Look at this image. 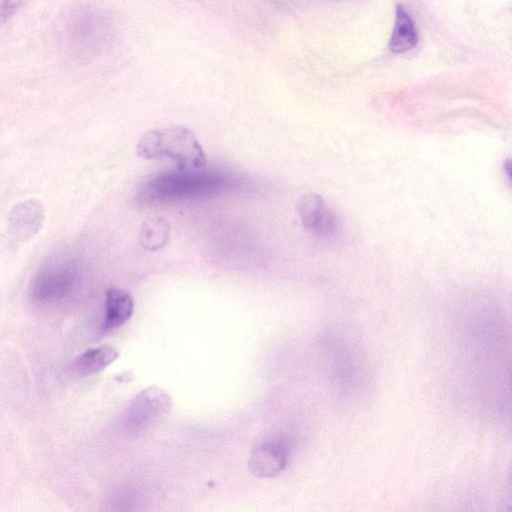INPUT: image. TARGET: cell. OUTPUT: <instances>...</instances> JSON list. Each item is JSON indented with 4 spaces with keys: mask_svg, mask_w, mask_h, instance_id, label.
Listing matches in <instances>:
<instances>
[{
    "mask_svg": "<svg viewBox=\"0 0 512 512\" xmlns=\"http://www.w3.org/2000/svg\"><path fill=\"white\" fill-rule=\"evenodd\" d=\"M302 226L313 236L328 240L340 230V221L324 199L316 193L302 195L296 204Z\"/></svg>",
    "mask_w": 512,
    "mask_h": 512,
    "instance_id": "6",
    "label": "cell"
},
{
    "mask_svg": "<svg viewBox=\"0 0 512 512\" xmlns=\"http://www.w3.org/2000/svg\"><path fill=\"white\" fill-rule=\"evenodd\" d=\"M119 356L116 348L102 345L87 349L73 362V370L81 376H89L104 370Z\"/></svg>",
    "mask_w": 512,
    "mask_h": 512,
    "instance_id": "10",
    "label": "cell"
},
{
    "mask_svg": "<svg viewBox=\"0 0 512 512\" xmlns=\"http://www.w3.org/2000/svg\"><path fill=\"white\" fill-rule=\"evenodd\" d=\"M80 276L78 262L69 257L48 261L33 277L30 298L38 304H52L63 300L76 287Z\"/></svg>",
    "mask_w": 512,
    "mask_h": 512,
    "instance_id": "4",
    "label": "cell"
},
{
    "mask_svg": "<svg viewBox=\"0 0 512 512\" xmlns=\"http://www.w3.org/2000/svg\"><path fill=\"white\" fill-rule=\"evenodd\" d=\"M45 209L37 199L17 203L11 210L8 223L12 236L19 241L34 237L42 228Z\"/></svg>",
    "mask_w": 512,
    "mask_h": 512,
    "instance_id": "7",
    "label": "cell"
},
{
    "mask_svg": "<svg viewBox=\"0 0 512 512\" xmlns=\"http://www.w3.org/2000/svg\"><path fill=\"white\" fill-rule=\"evenodd\" d=\"M171 408V397L158 386L140 391L128 406L125 424L128 430L139 432L160 421Z\"/></svg>",
    "mask_w": 512,
    "mask_h": 512,
    "instance_id": "5",
    "label": "cell"
},
{
    "mask_svg": "<svg viewBox=\"0 0 512 512\" xmlns=\"http://www.w3.org/2000/svg\"><path fill=\"white\" fill-rule=\"evenodd\" d=\"M136 151L144 159L168 157L175 161L178 170H199L206 164L196 135L182 126L146 132L138 141Z\"/></svg>",
    "mask_w": 512,
    "mask_h": 512,
    "instance_id": "2",
    "label": "cell"
},
{
    "mask_svg": "<svg viewBox=\"0 0 512 512\" xmlns=\"http://www.w3.org/2000/svg\"><path fill=\"white\" fill-rule=\"evenodd\" d=\"M417 44V33L414 23L402 5L396 7L394 29L389 42V48L394 53H404Z\"/></svg>",
    "mask_w": 512,
    "mask_h": 512,
    "instance_id": "11",
    "label": "cell"
},
{
    "mask_svg": "<svg viewBox=\"0 0 512 512\" xmlns=\"http://www.w3.org/2000/svg\"><path fill=\"white\" fill-rule=\"evenodd\" d=\"M112 23L101 9L82 6L72 10L64 23V36L72 52L93 56L110 38Z\"/></svg>",
    "mask_w": 512,
    "mask_h": 512,
    "instance_id": "3",
    "label": "cell"
},
{
    "mask_svg": "<svg viewBox=\"0 0 512 512\" xmlns=\"http://www.w3.org/2000/svg\"><path fill=\"white\" fill-rule=\"evenodd\" d=\"M24 4V0H0V26L8 22Z\"/></svg>",
    "mask_w": 512,
    "mask_h": 512,
    "instance_id": "13",
    "label": "cell"
},
{
    "mask_svg": "<svg viewBox=\"0 0 512 512\" xmlns=\"http://www.w3.org/2000/svg\"><path fill=\"white\" fill-rule=\"evenodd\" d=\"M133 298L125 290L108 289L105 296V314L102 329L111 332L126 323L133 314Z\"/></svg>",
    "mask_w": 512,
    "mask_h": 512,
    "instance_id": "9",
    "label": "cell"
},
{
    "mask_svg": "<svg viewBox=\"0 0 512 512\" xmlns=\"http://www.w3.org/2000/svg\"><path fill=\"white\" fill-rule=\"evenodd\" d=\"M231 181L218 173L178 170L155 175L139 190L140 205H155L218 193Z\"/></svg>",
    "mask_w": 512,
    "mask_h": 512,
    "instance_id": "1",
    "label": "cell"
},
{
    "mask_svg": "<svg viewBox=\"0 0 512 512\" xmlns=\"http://www.w3.org/2000/svg\"><path fill=\"white\" fill-rule=\"evenodd\" d=\"M288 449L281 442H266L257 446L250 457L249 468L258 477H272L286 466Z\"/></svg>",
    "mask_w": 512,
    "mask_h": 512,
    "instance_id": "8",
    "label": "cell"
},
{
    "mask_svg": "<svg viewBox=\"0 0 512 512\" xmlns=\"http://www.w3.org/2000/svg\"><path fill=\"white\" fill-rule=\"evenodd\" d=\"M142 237L144 238L143 245L149 249H156L163 245L165 237L167 235V229L163 222H159L156 231L152 229L151 224H148L147 228L143 230Z\"/></svg>",
    "mask_w": 512,
    "mask_h": 512,
    "instance_id": "12",
    "label": "cell"
}]
</instances>
